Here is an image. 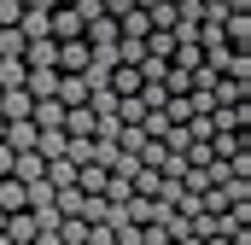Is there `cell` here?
Segmentation results:
<instances>
[{
  "label": "cell",
  "instance_id": "21",
  "mask_svg": "<svg viewBox=\"0 0 251 245\" xmlns=\"http://www.w3.org/2000/svg\"><path fill=\"white\" fill-rule=\"evenodd\" d=\"M59 6H70V0H59Z\"/></svg>",
  "mask_w": 251,
  "mask_h": 245
},
{
  "label": "cell",
  "instance_id": "3",
  "mask_svg": "<svg viewBox=\"0 0 251 245\" xmlns=\"http://www.w3.org/2000/svg\"><path fill=\"white\" fill-rule=\"evenodd\" d=\"M88 64V41H59V76H82Z\"/></svg>",
  "mask_w": 251,
  "mask_h": 245
},
{
  "label": "cell",
  "instance_id": "6",
  "mask_svg": "<svg viewBox=\"0 0 251 245\" xmlns=\"http://www.w3.org/2000/svg\"><path fill=\"white\" fill-rule=\"evenodd\" d=\"M29 122H35V128H64V105L59 99H35V105H29Z\"/></svg>",
  "mask_w": 251,
  "mask_h": 245
},
{
  "label": "cell",
  "instance_id": "2",
  "mask_svg": "<svg viewBox=\"0 0 251 245\" xmlns=\"http://www.w3.org/2000/svg\"><path fill=\"white\" fill-rule=\"evenodd\" d=\"M35 152L53 164V158H64V152H70V134H64V128H35Z\"/></svg>",
  "mask_w": 251,
  "mask_h": 245
},
{
  "label": "cell",
  "instance_id": "11",
  "mask_svg": "<svg viewBox=\"0 0 251 245\" xmlns=\"http://www.w3.org/2000/svg\"><path fill=\"white\" fill-rule=\"evenodd\" d=\"M24 47H29V41L18 35V24H12V29H0V59H24Z\"/></svg>",
  "mask_w": 251,
  "mask_h": 245
},
{
  "label": "cell",
  "instance_id": "5",
  "mask_svg": "<svg viewBox=\"0 0 251 245\" xmlns=\"http://www.w3.org/2000/svg\"><path fill=\"white\" fill-rule=\"evenodd\" d=\"M0 234H6V240H12V245H29V240H35V216H29V210H12Z\"/></svg>",
  "mask_w": 251,
  "mask_h": 245
},
{
  "label": "cell",
  "instance_id": "14",
  "mask_svg": "<svg viewBox=\"0 0 251 245\" xmlns=\"http://www.w3.org/2000/svg\"><path fill=\"white\" fill-rule=\"evenodd\" d=\"M222 198H228V210L234 204H251V181H222Z\"/></svg>",
  "mask_w": 251,
  "mask_h": 245
},
{
  "label": "cell",
  "instance_id": "17",
  "mask_svg": "<svg viewBox=\"0 0 251 245\" xmlns=\"http://www.w3.org/2000/svg\"><path fill=\"white\" fill-rule=\"evenodd\" d=\"M24 12H59V0H24Z\"/></svg>",
  "mask_w": 251,
  "mask_h": 245
},
{
  "label": "cell",
  "instance_id": "15",
  "mask_svg": "<svg viewBox=\"0 0 251 245\" xmlns=\"http://www.w3.org/2000/svg\"><path fill=\"white\" fill-rule=\"evenodd\" d=\"M18 18H24V0H0V29H12Z\"/></svg>",
  "mask_w": 251,
  "mask_h": 245
},
{
  "label": "cell",
  "instance_id": "4",
  "mask_svg": "<svg viewBox=\"0 0 251 245\" xmlns=\"http://www.w3.org/2000/svg\"><path fill=\"white\" fill-rule=\"evenodd\" d=\"M12 152H35V122L29 117H18V122H6V134H0Z\"/></svg>",
  "mask_w": 251,
  "mask_h": 245
},
{
  "label": "cell",
  "instance_id": "16",
  "mask_svg": "<svg viewBox=\"0 0 251 245\" xmlns=\"http://www.w3.org/2000/svg\"><path fill=\"white\" fill-rule=\"evenodd\" d=\"M12 158H18V152H12V146H6V140H0V181H6V175H12Z\"/></svg>",
  "mask_w": 251,
  "mask_h": 245
},
{
  "label": "cell",
  "instance_id": "19",
  "mask_svg": "<svg viewBox=\"0 0 251 245\" xmlns=\"http://www.w3.org/2000/svg\"><path fill=\"white\" fill-rule=\"evenodd\" d=\"M0 134H6V117H0Z\"/></svg>",
  "mask_w": 251,
  "mask_h": 245
},
{
  "label": "cell",
  "instance_id": "10",
  "mask_svg": "<svg viewBox=\"0 0 251 245\" xmlns=\"http://www.w3.org/2000/svg\"><path fill=\"white\" fill-rule=\"evenodd\" d=\"M0 210H6V216H12V210H24V181H12V175L0 181Z\"/></svg>",
  "mask_w": 251,
  "mask_h": 245
},
{
  "label": "cell",
  "instance_id": "18",
  "mask_svg": "<svg viewBox=\"0 0 251 245\" xmlns=\"http://www.w3.org/2000/svg\"><path fill=\"white\" fill-rule=\"evenodd\" d=\"M0 228H6V210H0Z\"/></svg>",
  "mask_w": 251,
  "mask_h": 245
},
{
  "label": "cell",
  "instance_id": "13",
  "mask_svg": "<svg viewBox=\"0 0 251 245\" xmlns=\"http://www.w3.org/2000/svg\"><path fill=\"white\" fill-rule=\"evenodd\" d=\"M134 193H140V198H158V193H164V175H158V170H140V175H134Z\"/></svg>",
  "mask_w": 251,
  "mask_h": 245
},
{
  "label": "cell",
  "instance_id": "1",
  "mask_svg": "<svg viewBox=\"0 0 251 245\" xmlns=\"http://www.w3.org/2000/svg\"><path fill=\"white\" fill-rule=\"evenodd\" d=\"M47 35H53V41H82V12H76V6H59V12L47 18Z\"/></svg>",
  "mask_w": 251,
  "mask_h": 245
},
{
  "label": "cell",
  "instance_id": "7",
  "mask_svg": "<svg viewBox=\"0 0 251 245\" xmlns=\"http://www.w3.org/2000/svg\"><path fill=\"white\" fill-rule=\"evenodd\" d=\"M29 105H35V99H29V94H24V88H6V94H0V117H6V122H18V117H29Z\"/></svg>",
  "mask_w": 251,
  "mask_h": 245
},
{
  "label": "cell",
  "instance_id": "12",
  "mask_svg": "<svg viewBox=\"0 0 251 245\" xmlns=\"http://www.w3.org/2000/svg\"><path fill=\"white\" fill-rule=\"evenodd\" d=\"M187 88H193V70L170 64V70H164V94H187Z\"/></svg>",
  "mask_w": 251,
  "mask_h": 245
},
{
  "label": "cell",
  "instance_id": "9",
  "mask_svg": "<svg viewBox=\"0 0 251 245\" xmlns=\"http://www.w3.org/2000/svg\"><path fill=\"white\" fill-rule=\"evenodd\" d=\"M111 94H117V99L140 94V70H134V64H117V70H111Z\"/></svg>",
  "mask_w": 251,
  "mask_h": 245
},
{
  "label": "cell",
  "instance_id": "8",
  "mask_svg": "<svg viewBox=\"0 0 251 245\" xmlns=\"http://www.w3.org/2000/svg\"><path fill=\"white\" fill-rule=\"evenodd\" d=\"M53 99H59V105H88V82H82V76H59Z\"/></svg>",
  "mask_w": 251,
  "mask_h": 245
},
{
  "label": "cell",
  "instance_id": "20",
  "mask_svg": "<svg viewBox=\"0 0 251 245\" xmlns=\"http://www.w3.org/2000/svg\"><path fill=\"white\" fill-rule=\"evenodd\" d=\"M0 245H12V240H6V234H0Z\"/></svg>",
  "mask_w": 251,
  "mask_h": 245
}]
</instances>
